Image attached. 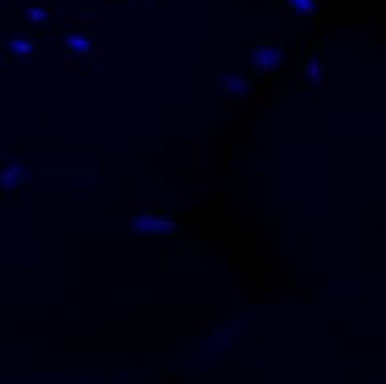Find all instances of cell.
Masks as SVG:
<instances>
[{
	"mask_svg": "<svg viewBox=\"0 0 386 384\" xmlns=\"http://www.w3.org/2000/svg\"><path fill=\"white\" fill-rule=\"evenodd\" d=\"M31 175H33L31 166L25 160H21L19 156H4L2 158L0 183L6 193H15V191L23 189L29 183Z\"/></svg>",
	"mask_w": 386,
	"mask_h": 384,
	"instance_id": "cell-1",
	"label": "cell"
},
{
	"mask_svg": "<svg viewBox=\"0 0 386 384\" xmlns=\"http://www.w3.org/2000/svg\"><path fill=\"white\" fill-rule=\"evenodd\" d=\"M179 227L181 222L171 212H148L132 218V229L140 234H171Z\"/></svg>",
	"mask_w": 386,
	"mask_h": 384,
	"instance_id": "cell-2",
	"label": "cell"
},
{
	"mask_svg": "<svg viewBox=\"0 0 386 384\" xmlns=\"http://www.w3.org/2000/svg\"><path fill=\"white\" fill-rule=\"evenodd\" d=\"M284 64V52L278 46L257 44L249 50V66L253 73H273Z\"/></svg>",
	"mask_w": 386,
	"mask_h": 384,
	"instance_id": "cell-3",
	"label": "cell"
},
{
	"mask_svg": "<svg viewBox=\"0 0 386 384\" xmlns=\"http://www.w3.org/2000/svg\"><path fill=\"white\" fill-rule=\"evenodd\" d=\"M2 48H4L6 54H10V56H15V58H21V60L31 58V56H33V50H35L33 39H31L27 33H15V35L6 37L4 44H2Z\"/></svg>",
	"mask_w": 386,
	"mask_h": 384,
	"instance_id": "cell-4",
	"label": "cell"
},
{
	"mask_svg": "<svg viewBox=\"0 0 386 384\" xmlns=\"http://www.w3.org/2000/svg\"><path fill=\"white\" fill-rule=\"evenodd\" d=\"M93 46H95L93 35H88L82 29L68 33V37H66V52L77 58H86L93 52Z\"/></svg>",
	"mask_w": 386,
	"mask_h": 384,
	"instance_id": "cell-5",
	"label": "cell"
},
{
	"mask_svg": "<svg viewBox=\"0 0 386 384\" xmlns=\"http://www.w3.org/2000/svg\"><path fill=\"white\" fill-rule=\"evenodd\" d=\"M216 84H218L220 88L232 93V95H240V97L247 95V93L251 90L249 80L242 77V75H224V77H220L216 80Z\"/></svg>",
	"mask_w": 386,
	"mask_h": 384,
	"instance_id": "cell-6",
	"label": "cell"
},
{
	"mask_svg": "<svg viewBox=\"0 0 386 384\" xmlns=\"http://www.w3.org/2000/svg\"><path fill=\"white\" fill-rule=\"evenodd\" d=\"M302 75L310 86H320L325 80V66L318 58H307L302 64Z\"/></svg>",
	"mask_w": 386,
	"mask_h": 384,
	"instance_id": "cell-7",
	"label": "cell"
},
{
	"mask_svg": "<svg viewBox=\"0 0 386 384\" xmlns=\"http://www.w3.org/2000/svg\"><path fill=\"white\" fill-rule=\"evenodd\" d=\"M298 15H314L318 8V0H286Z\"/></svg>",
	"mask_w": 386,
	"mask_h": 384,
	"instance_id": "cell-8",
	"label": "cell"
},
{
	"mask_svg": "<svg viewBox=\"0 0 386 384\" xmlns=\"http://www.w3.org/2000/svg\"><path fill=\"white\" fill-rule=\"evenodd\" d=\"M25 17L33 25H46L50 21V10H46V8H27Z\"/></svg>",
	"mask_w": 386,
	"mask_h": 384,
	"instance_id": "cell-9",
	"label": "cell"
}]
</instances>
